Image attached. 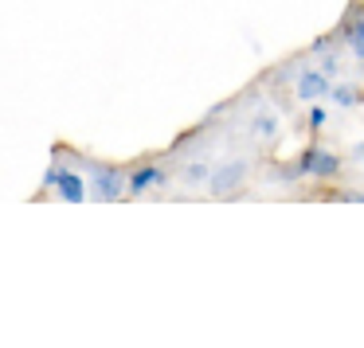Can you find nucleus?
I'll use <instances>...</instances> for the list:
<instances>
[{
	"instance_id": "1a4fd4ad",
	"label": "nucleus",
	"mask_w": 364,
	"mask_h": 348,
	"mask_svg": "<svg viewBox=\"0 0 364 348\" xmlns=\"http://www.w3.org/2000/svg\"><path fill=\"white\" fill-rule=\"evenodd\" d=\"M341 40H345L348 55H353V59H360V63H364V12H356V16L348 20V24H345V32H341Z\"/></svg>"
},
{
	"instance_id": "6e6552de",
	"label": "nucleus",
	"mask_w": 364,
	"mask_h": 348,
	"mask_svg": "<svg viewBox=\"0 0 364 348\" xmlns=\"http://www.w3.org/2000/svg\"><path fill=\"white\" fill-rule=\"evenodd\" d=\"M247 129H251V137H255L259 145H274L278 134H282V121H278V114L259 110V114L251 118V126H247Z\"/></svg>"
},
{
	"instance_id": "9d476101",
	"label": "nucleus",
	"mask_w": 364,
	"mask_h": 348,
	"mask_svg": "<svg viewBox=\"0 0 364 348\" xmlns=\"http://www.w3.org/2000/svg\"><path fill=\"white\" fill-rule=\"evenodd\" d=\"M208 173H212V161L208 157H196V161H188V165L181 168V184L184 188H200V184H208Z\"/></svg>"
},
{
	"instance_id": "f8f14e48",
	"label": "nucleus",
	"mask_w": 364,
	"mask_h": 348,
	"mask_svg": "<svg viewBox=\"0 0 364 348\" xmlns=\"http://www.w3.org/2000/svg\"><path fill=\"white\" fill-rule=\"evenodd\" d=\"M341 200H348V204H364V192H353V188H348V192H341Z\"/></svg>"
},
{
	"instance_id": "ddd939ff",
	"label": "nucleus",
	"mask_w": 364,
	"mask_h": 348,
	"mask_svg": "<svg viewBox=\"0 0 364 348\" xmlns=\"http://www.w3.org/2000/svg\"><path fill=\"white\" fill-rule=\"evenodd\" d=\"M360 75H364V63H360Z\"/></svg>"
},
{
	"instance_id": "0eeeda50",
	"label": "nucleus",
	"mask_w": 364,
	"mask_h": 348,
	"mask_svg": "<svg viewBox=\"0 0 364 348\" xmlns=\"http://www.w3.org/2000/svg\"><path fill=\"white\" fill-rule=\"evenodd\" d=\"M325 102H329L333 110H356V106H364V90L356 87V82H348V79H333Z\"/></svg>"
},
{
	"instance_id": "20e7f679",
	"label": "nucleus",
	"mask_w": 364,
	"mask_h": 348,
	"mask_svg": "<svg viewBox=\"0 0 364 348\" xmlns=\"http://www.w3.org/2000/svg\"><path fill=\"white\" fill-rule=\"evenodd\" d=\"M294 168H298L301 180H306V176H314V180H333V176H341V168H345V157L333 153V149H321V145H309V149L298 153Z\"/></svg>"
},
{
	"instance_id": "f03ea898",
	"label": "nucleus",
	"mask_w": 364,
	"mask_h": 348,
	"mask_svg": "<svg viewBox=\"0 0 364 348\" xmlns=\"http://www.w3.org/2000/svg\"><path fill=\"white\" fill-rule=\"evenodd\" d=\"M43 188H55L63 204H82V200H90L87 173H79V168H67V165H59V161H51V168L43 173Z\"/></svg>"
},
{
	"instance_id": "423d86ee",
	"label": "nucleus",
	"mask_w": 364,
	"mask_h": 348,
	"mask_svg": "<svg viewBox=\"0 0 364 348\" xmlns=\"http://www.w3.org/2000/svg\"><path fill=\"white\" fill-rule=\"evenodd\" d=\"M168 180V173L161 165H137V168H129V180H126V196H145V192H153V188H161V184Z\"/></svg>"
},
{
	"instance_id": "7ed1b4c3",
	"label": "nucleus",
	"mask_w": 364,
	"mask_h": 348,
	"mask_svg": "<svg viewBox=\"0 0 364 348\" xmlns=\"http://www.w3.org/2000/svg\"><path fill=\"white\" fill-rule=\"evenodd\" d=\"M247 176H251V161H247V157H231V161H223V165H212L204 188H208V196L223 200V196H235V192L247 184Z\"/></svg>"
},
{
	"instance_id": "39448f33",
	"label": "nucleus",
	"mask_w": 364,
	"mask_h": 348,
	"mask_svg": "<svg viewBox=\"0 0 364 348\" xmlns=\"http://www.w3.org/2000/svg\"><path fill=\"white\" fill-rule=\"evenodd\" d=\"M329 87H333V79L321 67H301L298 79H294V98H298V102H325Z\"/></svg>"
},
{
	"instance_id": "f257e3e1",
	"label": "nucleus",
	"mask_w": 364,
	"mask_h": 348,
	"mask_svg": "<svg viewBox=\"0 0 364 348\" xmlns=\"http://www.w3.org/2000/svg\"><path fill=\"white\" fill-rule=\"evenodd\" d=\"M79 168L87 173L90 200H102V204H114V200H122V196H126L129 168L110 165V161H95V157H79Z\"/></svg>"
},
{
	"instance_id": "9b49d317",
	"label": "nucleus",
	"mask_w": 364,
	"mask_h": 348,
	"mask_svg": "<svg viewBox=\"0 0 364 348\" xmlns=\"http://www.w3.org/2000/svg\"><path fill=\"white\" fill-rule=\"evenodd\" d=\"M329 118H333V106H317V102H309V110H306V126L314 129V134H321V129L329 126Z\"/></svg>"
}]
</instances>
